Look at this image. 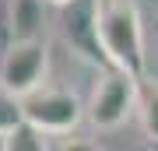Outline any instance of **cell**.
<instances>
[{"label":"cell","instance_id":"7a4b0ae2","mask_svg":"<svg viewBox=\"0 0 158 151\" xmlns=\"http://www.w3.org/2000/svg\"><path fill=\"white\" fill-rule=\"evenodd\" d=\"M85 112L95 130L123 127L130 112H137V74H130L123 67H102V78L91 91Z\"/></svg>","mask_w":158,"mask_h":151},{"label":"cell","instance_id":"277c9868","mask_svg":"<svg viewBox=\"0 0 158 151\" xmlns=\"http://www.w3.org/2000/svg\"><path fill=\"white\" fill-rule=\"evenodd\" d=\"M60 32L63 42L70 46L77 56H85L95 67H113L102 46L98 32V0H67L60 4Z\"/></svg>","mask_w":158,"mask_h":151},{"label":"cell","instance_id":"ba28073f","mask_svg":"<svg viewBox=\"0 0 158 151\" xmlns=\"http://www.w3.org/2000/svg\"><path fill=\"white\" fill-rule=\"evenodd\" d=\"M46 137L39 127H32L28 120H21V123H14L7 130V151H21V148H32V151H42L46 148Z\"/></svg>","mask_w":158,"mask_h":151},{"label":"cell","instance_id":"30bf717a","mask_svg":"<svg viewBox=\"0 0 158 151\" xmlns=\"http://www.w3.org/2000/svg\"><path fill=\"white\" fill-rule=\"evenodd\" d=\"M0 151H7V134L0 130Z\"/></svg>","mask_w":158,"mask_h":151},{"label":"cell","instance_id":"52a82bcc","mask_svg":"<svg viewBox=\"0 0 158 151\" xmlns=\"http://www.w3.org/2000/svg\"><path fill=\"white\" fill-rule=\"evenodd\" d=\"M137 120H141L144 134L158 144V81L137 78Z\"/></svg>","mask_w":158,"mask_h":151},{"label":"cell","instance_id":"6da1fadb","mask_svg":"<svg viewBox=\"0 0 158 151\" xmlns=\"http://www.w3.org/2000/svg\"><path fill=\"white\" fill-rule=\"evenodd\" d=\"M98 32L109 63L141 78L148 67V53H144V21L134 0H98Z\"/></svg>","mask_w":158,"mask_h":151},{"label":"cell","instance_id":"8fae6325","mask_svg":"<svg viewBox=\"0 0 158 151\" xmlns=\"http://www.w3.org/2000/svg\"><path fill=\"white\" fill-rule=\"evenodd\" d=\"M49 4H53V7H60V4H67V0H49Z\"/></svg>","mask_w":158,"mask_h":151},{"label":"cell","instance_id":"3957f363","mask_svg":"<svg viewBox=\"0 0 158 151\" xmlns=\"http://www.w3.org/2000/svg\"><path fill=\"white\" fill-rule=\"evenodd\" d=\"M18 102H21V120H28L42 134H70L88 116L74 91L56 88V84H46V81L35 84L32 91H25Z\"/></svg>","mask_w":158,"mask_h":151},{"label":"cell","instance_id":"5b68a950","mask_svg":"<svg viewBox=\"0 0 158 151\" xmlns=\"http://www.w3.org/2000/svg\"><path fill=\"white\" fill-rule=\"evenodd\" d=\"M46 60H49V53H46L42 39H14L0 53V84L21 99L25 91L46 81Z\"/></svg>","mask_w":158,"mask_h":151},{"label":"cell","instance_id":"8992f818","mask_svg":"<svg viewBox=\"0 0 158 151\" xmlns=\"http://www.w3.org/2000/svg\"><path fill=\"white\" fill-rule=\"evenodd\" d=\"M49 0H11V28L14 39H39Z\"/></svg>","mask_w":158,"mask_h":151},{"label":"cell","instance_id":"9c48e42d","mask_svg":"<svg viewBox=\"0 0 158 151\" xmlns=\"http://www.w3.org/2000/svg\"><path fill=\"white\" fill-rule=\"evenodd\" d=\"M14 123H21V102H18V95H11V91L0 84V130H11Z\"/></svg>","mask_w":158,"mask_h":151}]
</instances>
